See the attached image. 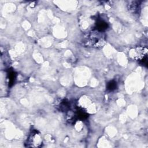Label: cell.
I'll use <instances>...</instances> for the list:
<instances>
[{"instance_id": "6da1fadb", "label": "cell", "mask_w": 148, "mask_h": 148, "mask_svg": "<svg viewBox=\"0 0 148 148\" xmlns=\"http://www.w3.org/2000/svg\"><path fill=\"white\" fill-rule=\"evenodd\" d=\"M147 50L146 48L142 47H136L132 49L129 53L130 56L139 61H146L147 58Z\"/></svg>"}, {"instance_id": "7a4b0ae2", "label": "cell", "mask_w": 148, "mask_h": 148, "mask_svg": "<svg viewBox=\"0 0 148 148\" xmlns=\"http://www.w3.org/2000/svg\"><path fill=\"white\" fill-rule=\"evenodd\" d=\"M42 142V139L39 135V134H37V132L32 133L30 135L28 139V145L29 146L33 147H38L39 146Z\"/></svg>"}, {"instance_id": "3957f363", "label": "cell", "mask_w": 148, "mask_h": 148, "mask_svg": "<svg viewBox=\"0 0 148 148\" xmlns=\"http://www.w3.org/2000/svg\"><path fill=\"white\" fill-rule=\"evenodd\" d=\"M115 87H116V84H115V83H112V82H111V83H110L109 84L108 88H109V89L112 90L113 88H114Z\"/></svg>"}]
</instances>
